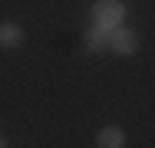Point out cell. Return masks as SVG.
<instances>
[{
    "label": "cell",
    "instance_id": "obj_1",
    "mask_svg": "<svg viewBox=\"0 0 155 148\" xmlns=\"http://www.w3.org/2000/svg\"><path fill=\"white\" fill-rule=\"evenodd\" d=\"M89 17H93V27L109 33V30H116V27L125 23V3L122 0H96Z\"/></svg>",
    "mask_w": 155,
    "mask_h": 148
},
{
    "label": "cell",
    "instance_id": "obj_2",
    "mask_svg": "<svg viewBox=\"0 0 155 148\" xmlns=\"http://www.w3.org/2000/svg\"><path fill=\"white\" fill-rule=\"evenodd\" d=\"M109 53H116V56H135L139 53V33L132 27H116V30H109Z\"/></svg>",
    "mask_w": 155,
    "mask_h": 148
},
{
    "label": "cell",
    "instance_id": "obj_3",
    "mask_svg": "<svg viewBox=\"0 0 155 148\" xmlns=\"http://www.w3.org/2000/svg\"><path fill=\"white\" fill-rule=\"evenodd\" d=\"M23 43H27V33L20 23H13V20L0 23V50H20Z\"/></svg>",
    "mask_w": 155,
    "mask_h": 148
},
{
    "label": "cell",
    "instance_id": "obj_4",
    "mask_svg": "<svg viewBox=\"0 0 155 148\" xmlns=\"http://www.w3.org/2000/svg\"><path fill=\"white\" fill-rule=\"evenodd\" d=\"M96 148H125V132L119 125H102L96 132Z\"/></svg>",
    "mask_w": 155,
    "mask_h": 148
},
{
    "label": "cell",
    "instance_id": "obj_5",
    "mask_svg": "<svg viewBox=\"0 0 155 148\" xmlns=\"http://www.w3.org/2000/svg\"><path fill=\"white\" fill-rule=\"evenodd\" d=\"M83 46H86V53H106V50H109V33L99 30V27H86Z\"/></svg>",
    "mask_w": 155,
    "mask_h": 148
},
{
    "label": "cell",
    "instance_id": "obj_6",
    "mask_svg": "<svg viewBox=\"0 0 155 148\" xmlns=\"http://www.w3.org/2000/svg\"><path fill=\"white\" fill-rule=\"evenodd\" d=\"M0 148H7V135L3 132H0Z\"/></svg>",
    "mask_w": 155,
    "mask_h": 148
}]
</instances>
